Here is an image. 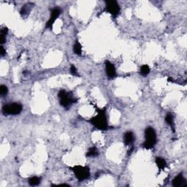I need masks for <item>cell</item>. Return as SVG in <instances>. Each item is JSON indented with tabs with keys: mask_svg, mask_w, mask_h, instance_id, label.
I'll use <instances>...</instances> for the list:
<instances>
[{
	"mask_svg": "<svg viewBox=\"0 0 187 187\" xmlns=\"http://www.w3.org/2000/svg\"><path fill=\"white\" fill-rule=\"evenodd\" d=\"M5 53H6V51H5L4 47L2 45H1V47H0V54H1V56H5Z\"/></svg>",
	"mask_w": 187,
	"mask_h": 187,
	"instance_id": "obj_20",
	"label": "cell"
},
{
	"mask_svg": "<svg viewBox=\"0 0 187 187\" xmlns=\"http://www.w3.org/2000/svg\"><path fill=\"white\" fill-rule=\"evenodd\" d=\"M149 73H150V68H149L148 65L145 64L141 67V68H140V73H141L143 76H146L147 75L149 74Z\"/></svg>",
	"mask_w": 187,
	"mask_h": 187,
	"instance_id": "obj_15",
	"label": "cell"
},
{
	"mask_svg": "<svg viewBox=\"0 0 187 187\" xmlns=\"http://www.w3.org/2000/svg\"><path fill=\"white\" fill-rule=\"evenodd\" d=\"M70 73H71L73 75H76V76H79L78 72H77L76 67H75L74 65H71V67H70Z\"/></svg>",
	"mask_w": 187,
	"mask_h": 187,
	"instance_id": "obj_18",
	"label": "cell"
},
{
	"mask_svg": "<svg viewBox=\"0 0 187 187\" xmlns=\"http://www.w3.org/2000/svg\"><path fill=\"white\" fill-rule=\"evenodd\" d=\"M105 69L106 73H107L108 77L109 78H113L116 75V68H115L114 65L112 63L108 61H105Z\"/></svg>",
	"mask_w": 187,
	"mask_h": 187,
	"instance_id": "obj_8",
	"label": "cell"
},
{
	"mask_svg": "<svg viewBox=\"0 0 187 187\" xmlns=\"http://www.w3.org/2000/svg\"><path fill=\"white\" fill-rule=\"evenodd\" d=\"M157 143V134L152 127H148L145 131V142L143 144V148L151 149L154 148Z\"/></svg>",
	"mask_w": 187,
	"mask_h": 187,
	"instance_id": "obj_2",
	"label": "cell"
},
{
	"mask_svg": "<svg viewBox=\"0 0 187 187\" xmlns=\"http://www.w3.org/2000/svg\"><path fill=\"white\" fill-rule=\"evenodd\" d=\"M60 99V104L64 108H68L73 103L77 102V99L74 98L73 94L68 93L65 90H61L58 94Z\"/></svg>",
	"mask_w": 187,
	"mask_h": 187,
	"instance_id": "obj_3",
	"label": "cell"
},
{
	"mask_svg": "<svg viewBox=\"0 0 187 187\" xmlns=\"http://www.w3.org/2000/svg\"><path fill=\"white\" fill-rule=\"evenodd\" d=\"M156 164H157V167H159L160 170H164L166 167V166H167V162H166L165 159L161 157H157V159H156Z\"/></svg>",
	"mask_w": 187,
	"mask_h": 187,
	"instance_id": "obj_11",
	"label": "cell"
},
{
	"mask_svg": "<svg viewBox=\"0 0 187 187\" xmlns=\"http://www.w3.org/2000/svg\"><path fill=\"white\" fill-rule=\"evenodd\" d=\"M99 155V152L97 151V149L95 147H92L89 149L88 152L86 154V157H97Z\"/></svg>",
	"mask_w": 187,
	"mask_h": 187,
	"instance_id": "obj_13",
	"label": "cell"
},
{
	"mask_svg": "<svg viewBox=\"0 0 187 187\" xmlns=\"http://www.w3.org/2000/svg\"><path fill=\"white\" fill-rule=\"evenodd\" d=\"M73 52L75 53V54L77 55H81V52H82V47H81V45H80V42L78 41H76L74 45H73Z\"/></svg>",
	"mask_w": 187,
	"mask_h": 187,
	"instance_id": "obj_14",
	"label": "cell"
},
{
	"mask_svg": "<svg viewBox=\"0 0 187 187\" xmlns=\"http://www.w3.org/2000/svg\"><path fill=\"white\" fill-rule=\"evenodd\" d=\"M23 109L22 105L19 103H14L5 104L3 106L2 111L5 115H18L20 113Z\"/></svg>",
	"mask_w": 187,
	"mask_h": 187,
	"instance_id": "obj_5",
	"label": "cell"
},
{
	"mask_svg": "<svg viewBox=\"0 0 187 187\" xmlns=\"http://www.w3.org/2000/svg\"><path fill=\"white\" fill-rule=\"evenodd\" d=\"M8 30L7 28H2L1 30V35L2 36H5L6 37V35L8 34Z\"/></svg>",
	"mask_w": 187,
	"mask_h": 187,
	"instance_id": "obj_19",
	"label": "cell"
},
{
	"mask_svg": "<svg viewBox=\"0 0 187 187\" xmlns=\"http://www.w3.org/2000/svg\"><path fill=\"white\" fill-rule=\"evenodd\" d=\"M165 121L167 123V124L172 128L173 131L175 132V127H174V118H173V116L171 113H167V116L165 117Z\"/></svg>",
	"mask_w": 187,
	"mask_h": 187,
	"instance_id": "obj_12",
	"label": "cell"
},
{
	"mask_svg": "<svg viewBox=\"0 0 187 187\" xmlns=\"http://www.w3.org/2000/svg\"><path fill=\"white\" fill-rule=\"evenodd\" d=\"M8 87L5 85H2L0 86V94H1L2 96H5L7 94H8Z\"/></svg>",
	"mask_w": 187,
	"mask_h": 187,
	"instance_id": "obj_17",
	"label": "cell"
},
{
	"mask_svg": "<svg viewBox=\"0 0 187 187\" xmlns=\"http://www.w3.org/2000/svg\"><path fill=\"white\" fill-rule=\"evenodd\" d=\"M72 170L73 171L75 177L78 178L79 181H84L90 176V170H89V168L87 167L77 165L72 168Z\"/></svg>",
	"mask_w": 187,
	"mask_h": 187,
	"instance_id": "obj_4",
	"label": "cell"
},
{
	"mask_svg": "<svg viewBox=\"0 0 187 187\" xmlns=\"http://www.w3.org/2000/svg\"><path fill=\"white\" fill-rule=\"evenodd\" d=\"M40 183V179L37 177H32L29 180V183L31 186H37Z\"/></svg>",
	"mask_w": 187,
	"mask_h": 187,
	"instance_id": "obj_16",
	"label": "cell"
},
{
	"mask_svg": "<svg viewBox=\"0 0 187 187\" xmlns=\"http://www.w3.org/2000/svg\"><path fill=\"white\" fill-rule=\"evenodd\" d=\"M106 10L111 15H117L120 12V7L116 1H106Z\"/></svg>",
	"mask_w": 187,
	"mask_h": 187,
	"instance_id": "obj_6",
	"label": "cell"
},
{
	"mask_svg": "<svg viewBox=\"0 0 187 187\" xmlns=\"http://www.w3.org/2000/svg\"><path fill=\"white\" fill-rule=\"evenodd\" d=\"M135 140V135L132 132H127L124 134V137H123V142H124L125 145H129L132 144Z\"/></svg>",
	"mask_w": 187,
	"mask_h": 187,
	"instance_id": "obj_10",
	"label": "cell"
},
{
	"mask_svg": "<svg viewBox=\"0 0 187 187\" xmlns=\"http://www.w3.org/2000/svg\"><path fill=\"white\" fill-rule=\"evenodd\" d=\"M51 17H50L49 20H48V22L46 23V28L52 29L53 25H54V22L56 21V20L57 19L58 17L59 16L60 14L61 13V10L59 8H54L51 10Z\"/></svg>",
	"mask_w": 187,
	"mask_h": 187,
	"instance_id": "obj_7",
	"label": "cell"
},
{
	"mask_svg": "<svg viewBox=\"0 0 187 187\" xmlns=\"http://www.w3.org/2000/svg\"><path fill=\"white\" fill-rule=\"evenodd\" d=\"M98 114L90 119V123L99 130H107L108 128L104 110H97Z\"/></svg>",
	"mask_w": 187,
	"mask_h": 187,
	"instance_id": "obj_1",
	"label": "cell"
},
{
	"mask_svg": "<svg viewBox=\"0 0 187 187\" xmlns=\"http://www.w3.org/2000/svg\"><path fill=\"white\" fill-rule=\"evenodd\" d=\"M186 183V180L183 178L182 174H179L173 180V186L175 187H179L184 186Z\"/></svg>",
	"mask_w": 187,
	"mask_h": 187,
	"instance_id": "obj_9",
	"label": "cell"
}]
</instances>
